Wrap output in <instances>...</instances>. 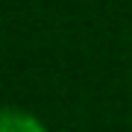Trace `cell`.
I'll list each match as a JSON object with an SVG mask.
<instances>
[{"label":"cell","instance_id":"obj_1","mask_svg":"<svg viewBox=\"0 0 132 132\" xmlns=\"http://www.w3.org/2000/svg\"><path fill=\"white\" fill-rule=\"evenodd\" d=\"M3 132H41V129H38L29 118H12L9 114V118L3 120Z\"/></svg>","mask_w":132,"mask_h":132}]
</instances>
